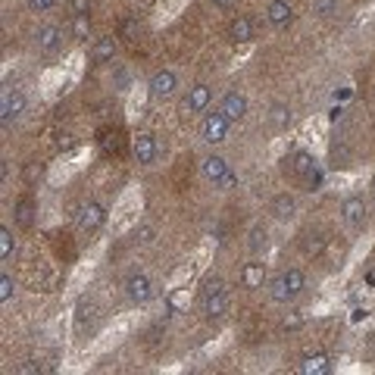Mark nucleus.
<instances>
[{
	"instance_id": "nucleus-12",
	"label": "nucleus",
	"mask_w": 375,
	"mask_h": 375,
	"mask_svg": "<svg viewBox=\"0 0 375 375\" xmlns=\"http://www.w3.org/2000/svg\"><path fill=\"white\" fill-rule=\"evenodd\" d=\"M266 19L272 28H288V25L294 22V10L288 0H272V3L266 6Z\"/></svg>"
},
{
	"instance_id": "nucleus-32",
	"label": "nucleus",
	"mask_w": 375,
	"mask_h": 375,
	"mask_svg": "<svg viewBox=\"0 0 375 375\" xmlns=\"http://www.w3.org/2000/svg\"><path fill=\"white\" fill-rule=\"evenodd\" d=\"M41 162H25V181H38L41 178Z\"/></svg>"
},
{
	"instance_id": "nucleus-28",
	"label": "nucleus",
	"mask_w": 375,
	"mask_h": 375,
	"mask_svg": "<svg viewBox=\"0 0 375 375\" xmlns=\"http://www.w3.org/2000/svg\"><path fill=\"white\" fill-rule=\"evenodd\" d=\"M219 291H225L222 278H219V275H206L203 285H200V297H210V294H219Z\"/></svg>"
},
{
	"instance_id": "nucleus-22",
	"label": "nucleus",
	"mask_w": 375,
	"mask_h": 375,
	"mask_svg": "<svg viewBox=\"0 0 375 375\" xmlns=\"http://www.w3.org/2000/svg\"><path fill=\"white\" fill-rule=\"evenodd\" d=\"M116 56V38H100L91 47V60L94 62H110Z\"/></svg>"
},
{
	"instance_id": "nucleus-13",
	"label": "nucleus",
	"mask_w": 375,
	"mask_h": 375,
	"mask_svg": "<svg viewBox=\"0 0 375 375\" xmlns=\"http://www.w3.org/2000/svg\"><path fill=\"white\" fill-rule=\"evenodd\" d=\"M219 110H222L225 116L231 119V122H241V119L247 116V97H244V94H238V91H228L222 97V103H219Z\"/></svg>"
},
{
	"instance_id": "nucleus-21",
	"label": "nucleus",
	"mask_w": 375,
	"mask_h": 375,
	"mask_svg": "<svg viewBox=\"0 0 375 375\" xmlns=\"http://www.w3.org/2000/svg\"><path fill=\"white\" fill-rule=\"evenodd\" d=\"M325 244H328V238L319 235V231H306L303 241H300V247H303L306 256H322L325 253Z\"/></svg>"
},
{
	"instance_id": "nucleus-17",
	"label": "nucleus",
	"mask_w": 375,
	"mask_h": 375,
	"mask_svg": "<svg viewBox=\"0 0 375 375\" xmlns=\"http://www.w3.org/2000/svg\"><path fill=\"white\" fill-rule=\"evenodd\" d=\"M12 212H16V225H19V228H31V225H35L38 203L31 197H19L16 206H12Z\"/></svg>"
},
{
	"instance_id": "nucleus-19",
	"label": "nucleus",
	"mask_w": 375,
	"mask_h": 375,
	"mask_svg": "<svg viewBox=\"0 0 375 375\" xmlns=\"http://www.w3.org/2000/svg\"><path fill=\"white\" fill-rule=\"evenodd\" d=\"M200 300H203V316L206 319H219V316H225V310H228V297H225V291L210 294V297H200Z\"/></svg>"
},
{
	"instance_id": "nucleus-7",
	"label": "nucleus",
	"mask_w": 375,
	"mask_h": 375,
	"mask_svg": "<svg viewBox=\"0 0 375 375\" xmlns=\"http://www.w3.org/2000/svg\"><path fill=\"white\" fill-rule=\"evenodd\" d=\"M200 172H203V178L210 181L212 188H219V181L228 175V162H225V156L210 153V156H203V160H200Z\"/></svg>"
},
{
	"instance_id": "nucleus-1",
	"label": "nucleus",
	"mask_w": 375,
	"mask_h": 375,
	"mask_svg": "<svg viewBox=\"0 0 375 375\" xmlns=\"http://www.w3.org/2000/svg\"><path fill=\"white\" fill-rule=\"evenodd\" d=\"M288 162H291L294 181H297V185H303L306 191H316L319 181H322V175H319V169H316V160H312L310 153H303V150H300V153H294Z\"/></svg>"
},
{
	"instance_id": "nucleus-6",
	"label": "nucleus",
	"mask_w": 375,
	"mask_h": 375,
	"mask_svg": "<svg viewBox=\"0 0 375 375\" xmlns=\"http://www.w3.org/2000/svg\"><path fill=\"white\" fill-rule=\"evenodd\" d=\"M131 153H135V160L141 162V166H150V162L156 160V153H160L156 138L150 135V131H138V135L131 138Z\"/></svg>"
},
{
	"instance_id": "nucleus-20",
	"label": "nucleus",
	"mask_w": 375,
	"mask_h": 375,
	"mask_svg": "<svg viewBox=\"0 0 375 375\" xmlns=\"http://www.w3.org/2000/svg\"><path fill=\"white\" fill-rule=\"evenodd\" d=\"M269 297H272L275 303H291V300H294L291 288H288V278H285V272H281V275H275V278L269 281Z\"/></svg>"
},
{
	"instance_id": "nucleus-31",
	"label": "nucleus",
	"mask_w": 375,
	"mask_h": 375,
	"mask_svg": "<svg viewBox=\"0 0 375 375\" xmlns=\"http://www.w3.org/2000/svg\"><path fill=\"white\" fill-rule=\"evenodd\" d=\"M12 294H16V281L10 278V275H0V300H3V303H10L12 300Z\"/></svg>"
},
{
	"instance_id": "nucleus-25",
	"label": "nucleus",
	"mask_w": 375,
	"mask_h": 375,
	"mask_svg": "<svg viewBox=\"0 0 375 375\" xmlns=\"http://www.w3.org/2000/svg\"><path fill=\"white\" fill-rule=\"evenodd\" d=\"M266 241H269L266 228H262V225H253V228H250V235H247L250 253H262V250H266Z\"/></svg>"
},
{
	"instance_id": "nucleus-8",
	"label": "nucleus",
	"mask_w": 375,
	"mask_h": 375,
	"mask_svg": "<svg viewBox=\"0 0 375 375\" xmlns=\"http://www.w3.org/2000/svg\"><path fill=\"white\" fill-rule=\"evenodd\" d=\"M22 112H25V94L22 91H6L3 100H0V119H3V125L16 122Z\"/></svg>"
},
{
	"instance_id": "nucleus-5",
	"label": "nucleus",
	"mask_w": 375,
	"mask_h": 375,
	"mask_svg": "<svg viewBox=\"0 0 375 375\" xmlns=\"http://www.w3.org/2000/svg\"><path fill=\"white\" fill-rule=\"evenodd\" d=\"M75 222H78L81 231H97L100 225L106 222V210L97 203V200H88V203L78 206V212H75Z\"/></svg>"
},
{
	"instance_id": "nucleus-23",
	"label": "nucleus",
	"mask_w": 375,
	"mask_h": 375,
	"mask_svg": "<svg viewBox=\"0 0 375 375\" xmlns=\"http://www.w3.org/2000/svg\"><path fill=\"white\" fill-rule=\"evenodd\" d=\"M91 12H72V38L75 41H88L91 38Z\"/></svg>"
},
{
	"instance_id": "nucleus-33",
	"label": "nucleus",
	"mask_w": 375,
	"mask_h": 375,
	"mask_svg": "<svg viewBox=\"0 0 375 375\" xmlns=\"http://www.w3.org/2000/svg\"><path fill=\"white\" fill-rule=\"evenodd\" d=\"M53 3H56V0H28V10L47 12V10H53Z\"/></svg>"
},
{
	"instance_id": "nucleus-24",
	"label": "nucleus",
	"mask_w": 375,
	"mask_h": 375,
	"mask_svg": "<svg viewBox=\"0 0 375 375\" xmlns=\"http://www.w3.org/2000/svg\"><path fill=\"white\" fill-rule=\"evenodd\" d=\"M269 122H272L275 128H288V125H291V106L288 103H272L269 106Z\"/></svg>"
},
{
	"instance_id": "nucleus-3",
	"label": "nucleus",
	"mask_w": 375,
	"mask_h": 375,
	"mask_svg": "<svg viewBox=\"0 0 375 375\" xmlns=\"http://www.w3.org/2000/svg\"><path fill=\"white\" fill-rule=\"evenodd\" d=\"M228 128H231V119L225 116L222 110L206 112L203 125H200V138H203L206 144H222L225 138H228Z\"/></svg>"
},
{
	"instance_id": "nucleus-10",
	"label": "nucleus",
	"mask_w": 375,
	"mask_h": 375,
	"mask_svg": "<svg viewBox=\"0 0 375 375\" xmlns=\"http://www.w3.org/2000/svg\"><path fill=\"white\" fill-rule=\"evenodd\" d=\"M62 44V28L60 25H41L35 35V47L41 50V53H56Z\"/></svg>"
},
{
	"instance_id": "nucleus-14",
	"label": "nucleus",
	"mask_w": 375,
	"mask_h": 375,
	"mask_svg": "<svg viewBox=\"0 0 375 375\" xmlns=\"http://www.w3.org/2000/svg\"><path fill=\"white\" fill-rule=\"evenodd\" d=\"M266 285V266L256 260L244 262L241 266V288H247V291H256V288Z\"/></svg>"
},
{
	"instance_id": "nucleus-27",
	"label": "nucleus",
	"mask_w": 375,
	"mask_h": 375,
	"mask_svg": "<svg viewBox=\"0 0 375 375\" xmlns=\"http://www.w3.org/2000/svg\"><path fill=\"white\" fill-rule=\"evenodd\" d=\"M135 241L138 244H153L156 241V225H150V222H144V225H138V231H135Z\"/></svg>"
},
{
	"instance_id": "nucleus-18",
	"label": "nucleus",
	"mask_w": 375,
	"mask_h": 375,
	"mask_svg": "<svg viewBox=\"0 0 375 375\" xmlns=\"http://www.w3.org/2000/svg\"><path fill=\"white\" fill-rule=\"evenodd\" d=\"M228 38H231L235 44H247V41H253V22H250L247 16L231 19V25H228Z\"/></svg>"
},
{
	"instance_id": "nucleus-37",
	"label": "nucleus",
	"mask_w": 375,
	"mask_h": 375,
	"mask_svg": "<svg viewBox=\"0 0 375 375\" xmlns=\"http://www.w3.org/2000/svg\"><path fill=\"white\" fill-rule=\"evenodd\" d=\"M212 3H216V6H222V10H228V6L235 3V0H212Z\"/></svg>"
},
{
	"instance_id": "nucleus-4",
	"label": "nucleus",
	"mask_w": 375,
	"mask_h": 375,
	"mask_svg": "<svg viewBox=\"0 0 375 375\" xmlns=\"http://www.w3.org/2000/svg\"><path fill=\"white\" fill-rule=\"evenodd\" d=\"M125 294H128V300L135 306H144V303L153 300V281H150L144 272H135V275L125 278Z\"/></svg>"
},
{
	"instance_id": "nucleus-29",
	"label": "nucleus",
	"mask_w": 375,
	"mask_h": 375,
	"mask_svg": "<svg viewBox=\"0 0 375 375\" xmlns=\"http://www.w3.org/2000/svg\"><path fill=\"white\" fill-rule=\"evenodd\" d=\"M312 12L322 16V19L335 16V12H338V0H312Z\"/></svg>"
},
{
	"instance_id": "nucleus-35",
	"label": "nucleus",
	"mask_w": 375,
	"mask_h": 375,
	"mask_svg": "<svg viewBox=\"0 0 375 375\" xmlns=\"http://www.w3.org/2000/svg\"><path fill=\"white\" fill-rule=\"evenodd\" d=\"M235 185H238V175L228 169V175H225V178L219 181V191H228V188H235Z\"/></svg>"
},
{
	"instance_id": "nucleus-30",
	"label": "nucleus",
	"mask_w": 375,
	"mask_h": 375,
	"mask_svg": "<svg viewBox=\"0 0 375 375\" xmlns=\"http://www.w3.org/2000/svg\"><path fill=\"white\" fill-rule=\"evenodd\" d=\"M119 38H122V41H135L138 38V19L135 16L122 19V25H119Z\"/></svg>"
},
{
	"instance_id": "nucleus-9",
	"label": "nucleus",
	"mask_w": 375,
	"mask_h": 375,
	"mask_svg": "<svg viewBox=\"0 0 375 375\" xmlns=\"http://www.w3.org/2000/svg\"><path fill=\"white\" fill-rule=\"evenodd\" d=\"M212 100V88L210 85H194L188 88V97L181 103V112H203Z\"/></svg>"
},
{
	"instance_id": "nucleus-16",
	"label": "nucleus",
	"mask_w": 375,
	"mask_h": 375,
	"mask_svg": "<svg viewBox=\"0 0 375 375\" xmlns=\"http://www.w3.org/2000/svg\"><path fill=\"white\" fill-rule=\"evenodd\" d=\"M297 369L303 375H328L331 372V360L325 353H310V356H303V360H300Z\"/></svg>"
},
{
	"instance_id": "nucleus-15",
	"label": "nucleus",
	"mask_w": 375,
	"mask_h": 375,
	"mask_svg": "<svg viewBox=\"0 0 375 375\" xmlns=\"http://www.w3.org/2000/svg\"><path fill=\"white\" fill-rule=\"evenodd\" d=\"M269 210H272V216L278 219V222H288V219L297 216V197L285 191V194H278V197H272V206H269Z\"/></svg>"
},
{
	"instance_id": "nucleus-26",
	"label": "nucleus",
	"mask_w": 375,
	"mask_h": 375,
	"mask_svg": "<svg viewBox=\"0 0 375 375\" xmlns=\"http://www.w3.org/2000/svg\"><path fill=\"white\" fill-rule=\"evenodd\" d=\"M16 253V238H12V231L6 228H0V260H10V256Z\"/></svg>"
},
{
	"instance_id": "nucleus-34",
	"label": "nucleus",
	"mask_w": 375,
	"mask_h": 375,
	"mask_svg": "<svg viewBox=\"0 0 375 375\" xmlns=\"http://www.w3.org/2000/svg\"><path fill=\"white\" fill-rule=\"evenodd\" d=\"M91 3L94 0H69V10L72 12H91Z\"/></svg>"
},
{
	"instance_id": "nucleus-36",
	"label": "nucleus",
	"mask_w": 375,
	"mask_h": 375,
	"mask_svg": "<svg viewBox=\"0 0 375 375\" xmlns=\"http://www.w3.org/2000/svg\"><path fill=\"white\" fill-rule=\"evenodd\" d=\"M300 325V312H288L285 316V328H297Z\"/></svg>"
},
{
	"instance_id": "nucleus-2",
	"label": "nucleus",
	"mask_w": 375,
	"mask_h": 375,
	"mask_svg": "<svg viewBox=\"0 0 375 375\" xmlns=\"http://www.w3.org/2000/svg\"><path fill=\"white\" fill-rule=\"evenodd\" d=\"M147 91H150V100H156V103L175 97V91H178V75H175L172 69H160V72L150 75Z\"/></svg>"
},
{
	"instance_id": "nucleus-11",
	"label": "nucleus",
	"mask_w": 375,
	"mask_h": 375,
	"mask_svg": "<svg viewBox=\"0 0 375 375\" xmlns=\"http://www.w3.org/2000/svg\"><path fill=\"white\" fill-rule=\"evenodd\" d=\"M366 203H362V197H347L341 203V219L350 225V228H362L366 225Z\"/></svg>"
}]
</instances>
